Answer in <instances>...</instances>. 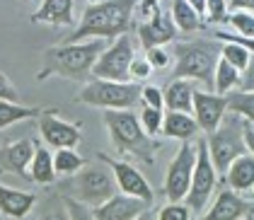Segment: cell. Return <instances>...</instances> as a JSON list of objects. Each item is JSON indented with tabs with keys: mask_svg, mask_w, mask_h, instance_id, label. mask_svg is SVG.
Returning <instances> with one entry per match:
<instances>
[{
	"mask_svg": "<svg viewBox=\"0 0 254 220\" xmlns=\"http://www.w3.org/2000/svg\"><path fill=\"white\" fill-rule=\"evenodd\" d=\"M157 218L160 220H189V218H194V213H191V208H189L187 203H182V201H170V203L157 213Z\"/></svg>",
	"mask_w": 254,
	"mask_h": 220,
	"instance_id": "cell-32",
	"label": "cell"
},
{
	"mask_svg": "<svg viewBox=\"0 0 254 220\" xmlns=\"http://www.w3.org/2000/svg\"><path fill=\"white\" fill-rule=\"evenodd\" d=\"M54 167H56V174L70 177V174H75L78 169L85 167V158L80 153H75V148H56Z\"/></svg>",
	"mask_w": 254,
	"mask_h": 220,
	"instance_id": "cell-27",
	"label": "cell"
},
{
	"mask_svg": "<svg viewBox=\"0 0 254 220\" xmlns=\"http://www.w3.org/2000/svg\"><path fill=\"white\" fill-rule=\"evenodd\" d=\"M0 100L20 102V92H17V87L7 80V75H2V73H0Z\"/></svg>",
	"mask_w": 254,
	"mask_h": 220,
	"instance_id": "cell-39",
	"label": "cell"
},
{
	"mask_svg": "<svg viewBox=\"0 0 254 220\" xmlns=\"http://www.w3.org/2000/svg\"><path fill=\"white\" fill-rule=\"evenodd\" d=\"M157 5H160V0H140L138 2V10H140V15H150Z\"/></svg>",
	"mask_w": 254,
	"mask_h": 220,
	"instance_id": "cell-42",
	"label": "cell"
},
{
	"mask_svg": "<svg viewBox=\"0 0 254 220\" xmlns=\"http://www.w3.org/2000/svg\"><path fill=\"white\" fill-rule=\"evenodd\" d=\"M165 92V107L175 111H189L194 114V80L189 78H172V82L162 90Z\"/></svg>",
	"mask_w": 254,
	"mask_h": 220,
	"instance_id": "cell-22",
	"label": "cell"
},
{
	"mask_svg": "<svg viewBox=\"0 0 254 220\" xmlns=\"http://www.w3.org/2000/svg\"><path fill=\"white\" fill-rule=\"evenodd\" d=\"M63 189V196H70V199L85 203L87 208H97L99 203L114 196L117 189H114V181L109 169L104 167H82L75 174H70L68 179L61 184Z\"/></svg>",
	"mask_w": 254,
	"mask_h": 220,
	"instance_id": "cell-7",
	"label": "cell"
},
{
	"mask_svg": "<svg viewBox=\"0 0 254 220\" xmlns=\"http://www.w3.org/2000/svg\"><path fill=\"white\" fill-rule=\"evenodd\" d=\"M225 184L235 189V191H252L254 189V155L247 150V153H242V155H237L233 162H230V167L225 169Z\"/></svg>",
	"mask_w": 254,
	"mask_h": 220,
	"instance_id": "cell-19",
	"label": "cell"
},
{
	"mask_svg": "<svg viewBox=\"0 0 254 220\" xmlns=\"http://www.w3.org/2000/svg\"><path fill=\"white\" fill-rule=\"evenodd\" d=\"M145 208H150L148 201L119 191L114 196H109L104 203H99L97 208H92V218H97V220H136L145 213Z\"/></svg>",
	"mask_w": 254,
	"mask_h": 220,
	"instance_id": "cell-14",
	"label": "cell"
},
{
	"mask_svg": "<svg viewBox=\"0 0 254 220\" xmlns=\"http://www.w3.org/2000/svg\"><path fill=\"white\" fill-rule=\"evenodd\" d=\"M228 22L235 27L237 34L242 37H254V15L247 10H237V12H228Z\"/></svg>",
	"mask_w": 254,
	"mask_h": 220,
	"instance_id": "cell-31",
	"label": "cell"
},
{
	"mask_svg": "<svg viewBox=\"0 0 254 220\" xmlns=\"http://www.w3.org/2000/svg\"><path fill=\"white\" fill-rule=\"evenodd\" d=\"M245 143H247V150L254 155V123L245 121Z\"/></svg>",
	"mask_w": 254,
	"mask_h": 220,
	"instance_id": "cell-41",
	"label": "cell"
},
{
	"mask_svg": "<svg viewBox=\"0 0 254 220\" xmlns=\"http://www.w3.org/2000/svg\"><path fill=\"white\" fill-rule=\"evenodd\" d=\"M198 121L194 114L189 111H175V109H167L165 121H162V136L165 138H175V140H191L198 133Z\"/></svg>",
	"mask_w": 254,
	"mask_h": 220,
	"instance_id": "cell-21",
	"label": "cell"
},
{
	"mask_svg": "<svg viewBox=\"0 0 254 220\" xmlns=\"http://www.w3.org/2000/svg\"><path fill=\"white\" fill-rule=\"evenodd\" d=\"M250 201H254V189H252V191H250Z\"/></svg>",
	"mask_w": 254,
	"mask_h": 220,
	"instance_id": "cell-44",
	"label": "cell"
},
{
	"mask_svg": "<svg viewBox=\"0 0 254 220\" xmlns=\"http://www.w3.org/2000/svg\"><path fill=\"white\" fill-rule=\"evenodd\" d=\"M104 49H107V39H99V37L49 46L41 56V70L37 73V80L44 82L51 75H59L65 80L85 82L87 78H92V65L97 63L99 54Z\"/></svg>",
	"mask_w": 254,
	"mask_h": 220,
	"instance_id": "cell-1",
	"label": "cell"
},
{
	"mask_svg": "<svg viewBox=\"0 0 254 220\" xmlns=\"http://www.w3.org/2000/svg\"><path fill=\"white\" fill-rule=\"evenodd\" d=\"M97 160L104 162V165L112 169V174H114V181H117L119 191H124V194H128V196H138V199L148 201V203L153 206V201H155L153 186H150V181L140 174V169H136L131 162L112 160V158H109V155H104V153H99Z\"/></svg>",
	"mask_w": 254,
	"mask_h": 220,
	"instance_id": "cell-11",
	"label": "cell"
},
{
	"mask_svg": "<svg viewBox=\"0 0 254 220\" xmlns=\"http://www.w3.org/2000/svg\"><path fill=\"white\" fill-rule=\"evenodd\" d=\"M136 58V46L131 34H121L114 39L112 46H107L99 54L97 63L92 65V78H104V80H131V60Z\"/></svg>",
	"mask_w": 254,
	"mask_h": 220,
	"instance_id": "cell-9",
	"label": "cell"
},
{
	"mask_svg": "<svg viewBox=\"0 0 254 220\" xmlns=\"http://www.w3.org/2000/svg\"><path fill=\"white\" fill-rule=\"evenodd\" d=\"M206 143H208V153H211V160H213L218 174H225L230 162L237 155L247 153L245 119L235 111H225V116L218 123V128L206 133Z\"/></svg>",
	"mask_w": 254,
	"mask_h": 220,
	"instance_id": "cell-6",
	"label": "cell"
},
{
	"mask_svg": "<svg viewBox=\"0 0 254 220\" xmlns=\"http://www.w3.org/2000/svg\"><path fill=\"white\" fill-rule=\"evenodd\" d=\"M153 70H155V68L150 65V60L145 58V56H143V58L136 56V58L131 60V80H145V78L153 75Z\"/></svg>",
	"mask_w": 254,
	"mask_h": 220,
	"instance_id": "cell-36",
	"label": "cell"
},
{
	"mask_svg": "<svg viewBox=\"0 0 254 220\" xmlns=\"http://www.w3.org/2000/svg\"><path fill=\"white\" fill-rule=\"evenodd\" d=\"M254 206V201H247L240 196V191L235 189H223L218 196H215L211 211L203 213V218L208 220H237V218H247L250 216V208Z\"/></svg>",
	"mask_w": 254,
	"mask_h": 220,
	"instance_id": "cell-17",
	"label": "cell"
},
{
	"mask_svg": "<svg viewBox=\"0 0 254 220\" xmlns=\"http://www.w3.org/2000/svg\"><path fill=\"white\" fill-rule=\"evenodd\" d=\"M44 109L39 107H24L20 102H7V100H0V131L2 128H10L20 121L27 119H39V114Z\"/></svg>",
	"mask_w": 254,
	"mask_h": 220,
	"instance_id": "cell-25",
	"label": "cell"
},
{
	"mask_svg": "<svg viewBox=\"0 0 254 220\" xmlns=\"http://www.w3.org/2000/svg\"><path fill=\"white\" fill-rule=\"evenodd\" d=\"M228 111V97L218 95V92H194V116L198 121V128L203 133H211L218 128V123L223 121Z\"/></svg>",
	"mask_w": 254,
	"mask_h": 220,
	"instance_id": "cell-15",
	"label": "cell"
},
{
	"mask_svg": "<svg viewBox=\"0 0 254 220\" xmlns=\"http://www.w3.org/2000/svg\"><path fill=\"white\" fill-rule=\"evenodd\" d=\"M237 90H245V92H254V54L250 63H247V68L242 70V75H240V85H237Z\"/></svg>",
	"mask_w": 254,
	"mask_h": 220,
	"instance_id": "cell-38",
	"label": "cell"
},
{
	"mask_svg": "<svg viewBox=\"0 0 254 220\" xmlns=\"http://www.w3.org/2000/svg\"><path fill=\"white\" fill-rule=\"evenodd\" d=\"M220 56L228 60V63H233L240 73L247 68V63H250V58H252V54H250L242 44H237V41H223V51H220Z\"/></svg>",
	"mask_w": 254,
	"mask_h": 220,
	"instance_id": "cell-29",
	"label": "cell"
},
{
	"mask_svg": "<svg viewBox=\"0 0 254 220\" xmlns=\"http://www.w3.org/2000/svg\"><path fill=\"white\" fill-rule=\"evenodd\" d=\"M223 46L208 39H194V41H179L175 46V73L172 78H189L194 82H203L208 90H213V75L215 65L220 58Z\"/></svg>",
	"mask_w": 254,
	"mask_h": 220,
	"instance_id": "cell-4",
	"label": "cell"
},
{
	"mask_svg": "<svg viewBox=\"0 0 254 220\" xmlns=\"http://www.w3.org/2000/svg\"><path fill=\"white\" fill-rule=\"evenodd\" d=\"M136 32H138L140 44H143V49H150V46H165V44L175 41L177 34H179L175 20H172V12L160 10V5L153 10L150 20L138 24Z\"/></svg>",
	"mask_w": 254,
	"mask_h": 220,
	"instance_id": "cell-13",
	"label": "cell"
},
{
	"mask_svg": "<svg viewBox=\"0 0 254 220\" xmlns=\"http://www.w3.org/2000/svg\"><path fill=\"white\" fill-rule=\"evenodd\" d=\"M228 10H230V12H237V10L254 12V0H230V2H228Z\"/></svg>",
	"mask_w": 254,
	"mask_h": 220,
	"instance_id": "cell-40",
	"label": "cell"
},
{
	"mask_svg": "<svg viewBox=\"0 0 254 220\" xmlns=\"http://www.w3.org/2000/svg\"><path fill=\"white\" fill-rule=\"evenodd\" d=\"M145 58L150 60V65H153L155 70H162V68L170 65V54H167L162 46H150V49H145Z\"/></svg>",
	"mask_w": 254,
	"mask_h": 220,
	"instance_id": "cell-35",
	"label": "cell"
},
{
	"mask_svg": "<svg viewBox=\"0 0 254 220\" xmlns=\"http://www.w3.org/2000/svg\"><path fill=\"white\" fill-rule=\"evenodd\" d=\"M215 184H218V169H215L211 153H208V143L201 138L196 143V165L191 184H189V194L184 196V203L191 208L194 216H201L203 208H208V199L213 196Z\"/></svg>",
	"mask_w": 254,
	"mask_h": 220,
	"instance_id": "cell-8",
	"label": "cell"
},
{
	"mask_svg": "<svg viewBox=\"0 0 254 220\" xmlns=\"http://www.w3.org/2000/svg\"><path fill=\"white\" fill-rule=\"evenodd\" d=\"M196 165V145L191 140H182L177 155L172 158L165 174V196L167 201H184L189 194V184Z\"/></svg>",
	"mask_w": 254,
	"mask_h": 220,
	"instance_id": "cell-10",
	"label": "cell"
},
{
	"mask_svg": "<svg viewBox=\"0 0 254 220\" xmlns=\"http://www.w3.org/2000/svg\"><path fill=\"white\" fill-rule=\"evenodd\" d=\"M228 0H206V22L218 24V22H228Z\"/></svg>",
	"mask_w": 254,
	"mask_h": 220,
	"instance_id": "cell-33",
	"label": "cell"
},
{
	"mask_svg": "<svg viewBox=\"0 0 254 220\" xmlns=\"http://www.w3.org/2000/svg\"><path fill=\"white\" fill-rule=\"evenodd\" d=\"M213 37L218 41H237V44H242L250 54H254V37H242V34H228V32H223V29H218L213 32Z\"/></svg>",
	"mask_w": 254,
	"mask_h": 220,
	"instance_id": "cell-37",
	"label": "cell"
},
{
	"mask_svg": "<svg viewBox=\"0 0 254 220\" xmlns=\"http://www.w3.org/2000/svg\"><path fill=\"white\" fill-rule=\"evenodd\" d=\"M140 85L133 80L119 82L104 80V78H92L82 85L75 100L87 107L97 109H133L140 104Z\"/></svg>",
	"mask_w": 254,
	"mask_h": 220,
	"instance_id": "cell-5",
	"label": "cell"
},
{
	"mask_svg": "<svg viewBox=\"0 0 254 220\" xmlns=\"http://www.w3.org/2000/svg\"><path fill=\"white\" fill-rule=\"evenodd\" d=\"M172 20H175L177 29L184 34H191L206 27V17L198 15L187 0H172Z\"/></svg>",
	"mask_w": 254,
	"mask_h": 220,
	"instance_id": "cell-24",
	"label": "cell"
},
{
	"mask_svg": "<svg viewBox=\"0 0 254 220\" xmlns=\"http://www.w3.org/2000/svg\"><path fill=\"white\" fill-rule=\"evenodd\" d=\"M140 104L155 107V109H165V92L155 87V85H145L140 90Z\"/></svg>",
	"mask_w": 254,
	"mask_h": 220,
	"instance_id": "cell-34",
	"label": "cell"
},
{
	"mask_svg": "<svg viewBox=\"0 0 254 220\" xmlns=\"http://www.w3.org/2000/svg\"><path fill=\"white\" fill-rule=\"evenodd\" d=\"M34 150H37V140L32 138H22L10 145H2L0 148V172H10V174H17L22 179L32 181L29 162L34 158Z\"/></svg>",
	"mask_w": 254,
	"mask_h": 220,
	"instance_id": "cell-16",
	"label": "cell"
},
{
	"mask_svg": "<svg viewBox=\"0 0 254 220\" xmlns=\"http://www.w3.org/2000/svg\"><path fill=\"white\" fill-rule=\"evenodd\" d=\"M140 126L145 128V133L148 136H153L155 138L157 133H162V121H165V111L162 109H155V107H148V104H143V109H140Z\"/></svg>",
	"mask_w": 254,
	"mask_h": 220,
	"instance_id": "cell-30",
	"label": "cell"
},
{
	"mask_svg": "<svg viewBox=\"0 0 254 220\" xmlns=\"http://www.w3.org/2000/svg\"><path fill=\"white\" fill-rule=\"evenodd\" d=\"M187 2L194 7L198 15H203V17H206V0H187Z\"/></svg>",
	"mask_w": 254,
	"mask_h": 220,
	"instance_id": "cell-43",
	"label": "cell"
},
{
	"mask_svg": "<svg viewBox=\"0 0 254 220\" xmlns=\"http://www.w3.org/2000/svg\"><path fill=\"white\" fill-rule=\"evenodd\" d=\"M34 206H37V194L20 191V189L0 184V213L5 218H12V220L27 218Z\"/></svg>",
	"mask_w": 254,
	"mask_h": 220,
	"instance_id": "cell-18",
	"label": "cell"
},
{
	"mask_svg": "<svg viewBox=\"0 0 254 220\" xmlns=\"http://www.w3.org/2000/svg\"><path fill=\"white\" fill-rule=\"evenodd\" d=\"M80 128V123L61 119L56 109H44L39 114V133L49 148H78L82 140Z\"/></svg>",
	"mask_w": 254,
	"mask_h": 220,
	"instance_id": "cell-12",
	"label": "cell"
},
{
	"mask_svg": "<svg viewBox=\"0 0 254 220\" xmlns=\"http://www.w3.org/2000/svg\"><path fill=\"white\" fill-rule=\"evenodd\" d=\"M225 97H228V111H235L245 121L254 123V92H245L235 87V92L230 90Z\"/></svg>",
	"mask_w": 254,
	"mask_h": 220,
	"instance_id": "cell-28",
	"label": "cell"
},
{
	"mask_svg": "<svg viewBox=\"0 0 254 220\" xmlns=\"http://www.w3.org/2000/svg\"><path fill=\"white\" fill-rule=\"evenodd\" d=\"M140 0H102L85 7L80 24L73 34L63 41H85L99 37V39H117L121 34H128L133 29V15Z\"/></svg>",
	"mask_w": 254,
	"mask_h": 220,
	"instance_id": "cell-2",
	"label": "cell"
},
{
	"mask_svg": "<svg viewBox=\"0 0 254 220\" xmlns=\"http://www.w3.org/2000/svg\"><path fill=\"white\" fill-rule=\"evenodd\" d=\"M240 70L235 68L233 63H228V60L218 58V65H215V75H213V92L218 95H228L230 90H235L237 85H240Z\"/></svg>",
	"mask_w": 254,
	"mask_h": 220,
	"instance_id": "cell-26",
	"label": "cell"
},
{
	"mask_svg": "<svg viewBox=\"0 0 254 220\" xmlns=\"http://www.w3.org/2000/svg\"><path fill=\"white\" fill-rule=\"evenodd\" d=\"M73 0H44L39 10L32 15V24H54L70 27L73 24Z\"/></svg>",
	"mask_w": 254,
	"mask_h": 220,
	"instance_id": "cell-20",
	"label": "cell"
},
{
	"mask_svg": "<svg viewBox=\"0 0 254 220\" xmlns=\"http://www.w3.org/2000/svg\"><path fill=\"white\" fill-rule=\"evenodd\" d=\"M29 177L32 181H37V184H54L56 181V167H54V155H51V150L49 148H44L37 143V150H34V158L29 162Z\"/></svg>",
	"mask_w": 254,
	"mask_h": 220,
	"instance_id": "cell-23",
	"label": "cell"
},
{
	"mask_svg": "<svg viewBox=\"0 0 254 220\" xmlns=\"http://www.w3.org/2000/svg\"><path fill=\"white\" fill-rule=\"evenodd\" d=\"M104 126L109 131V138L114 143L117 153L133 155L136 160L153 165L160 143L153 136L145 133L140 126V119L131 109H104Z\"/></svg>",
	"mask_w": 254,
	"mask_h": 220,
	"instance_id": "cell-3",
	"label": "cell"
}]
</instances>
